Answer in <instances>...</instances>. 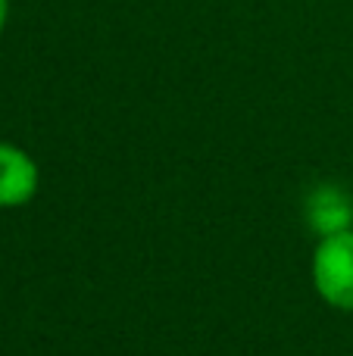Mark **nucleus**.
I'll list each match as a JSON object with an SVG mask.
<instances>
[{"mask_svg": "<svg viewBox=\"0 0 353 356\" xmlns=\"http://www.w3.org/2000/svg\"><path fill=\"white\" fill-rule=\"evenodd\" d=\"M316 291L338 309H353V232H338L319 241L313 257Z\"/></svg>", "mask_w": 353, "mask_h": 356, "instance_id": "nucleus-1", "label": "nucleus"}, {"mask_svg": "<svg viewBox=\"0 0 353 356\" xmlns=\"http://www.w3.org/2000/svg\"><path fill=\"white\" fill-rule=\"evenodd\" d=\"M38 191V166L22 147L0 144V209L22 207Z\"/></svg>", "mask_w": 353, "mask_h": 356, "instance_id": "nucleus-2", "label": "nucleus"}, {"mask_svg": "<svg viewBox=\"0 0 353 356\" xmlns=\"http://www.w3.org/2000/svg\"><path fill=\"white\" fill-rule=\"evenodd\" d=\"M306 216H310V225L316 228L322 238L338 232H347L350 219H353V203L347 200V194L331 184L313 191V197L306 200Z\"/></svg>", "mask_w": 353, "mask_h": 356, "instance_id": "nucleus-3", "label": "nucleus"}, {"mask_svg": "<svg viewBox=\"0 0 353 356\" xmlns=\"http://www.w3.org/2000/svg\"><path fill=\"white\" fill-rule=\"evenodd\" d=\"M6 16H10V3L0 0V31H3V25H6Z\"/></svg>", "mask_w": 353, "mask_h": 356, "instance_id": "nucleus-4", "label": "nucleus"}]
</instances>
